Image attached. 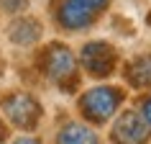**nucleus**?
<instances>
[{
    "label": "nucleus",
    "mask_w": 151,
    "mask_h": 144,
    "mask_svg": "<svg viewBox=\"0 0 151 144\" xmlns=\"http://www.w3.org/2000/svg\"><path fill=\"white\" fill-rule=\"evenodd\" d=\"M126 100V93L120 88L105 85V88H92L80 98V111L90 124H105L113 113Z\"/></svg>",
    "instance_id": "1"
},
{
    "label": "nucleus",
    "mask_w": 151,
    "mask_h": 144,
    "mask_svg": "<svg viewBox=\"0 0 151 144\" xmlns=\"http://www.w3.org/2000/svg\"><path fill=\"white\" fill-rule=\"evenodd\" d=\"M41 70L46 72V77L59 82L62 90H74L77 88V62L67 47L51 44L41 57Z\"/></svg>",
    "instance_id": "2"
},
{
    "label": "nucleus",
    "mask_w": 151,
    "mask_h": 144,
    "mask_svg": "<svg viewBox=\"0 0 151 144\" xmlns=\"http://www.w3.org/2000/svg\"><path fill=\"white\" fill-rule=\"evenodd\" d=\"M3 113L8 116V121L13 126L23 129V131H33L39 126L44 108L31 93H13L3 100Z\"/></svg>",
    "instance_id": "3"
},
{
    "label": "nucleus",
    "mask_w": 151,
    "mask_h": 144,
    "mask_svg": "<svg viewBox=\"0 0 151 144\" xmlns=\"http://www.w3.org/2000/svg\"><path fill=\"white\" fill-rule=\"evenodd\" d=\"M82 67L87 75L92 77H108L113 75L115 70V62H118V54H115V49L110 44H105V41H90L82 47Z\"/></svg>",
    "instance_id": "4"
},
{
    "label": "nucleus",
    "mask_w": 151,
    "mask_h": 144,
    "mask_svg": "<svg viewBox=\"0 0 151 144\" xmlns=\"http://www.w3.org/2000/svg\"><path fill=\"white\" fill-rule=\"evenodd\" d=\"M110 139L113 144H146L149 142V126L143 124V119L136 111H126L113 124Z\"/></svg>",
    "instance_id": "5"
},
{
    "label": "nucleus",
    "mask_w": 151,
    "mask_h": 144,
    "mask_svg": "<svg viewBox=\"0 0 151 144\" xmlns=\"http://www.w3.org/2000/svg\"><path fill=\"white\" fill-rule=\"evenodd\" d=\"M56 23L62 26L64 31H85L90 26L95 23V13L85 5H80L77 0H64L59 3V8H56Z\"/></svg>",
    "instance_id": "6"
},
{
    "label": "nucleus",
    "mask_w": 151,
    "mask_h": 144,
    "mask_svg": "<svg viewBox=\"0 0 151 144\" xmlns=\"http://www.w3.org/2000/svg\"><path fill=\"white\" fill-rule=\"evenodd\" d=\"M56 144H100V139L90 126H85L80 121H69L59 129Z\"/></svg>",
    "instance_id": "7"
},
{
    "label": "nucleus",
    "mask_w": 151,
    "mask_h": 144,
    "mask_svg": "<svg viewBox=\"0 0 151 144\" xmlns=\"http://www.w3.org/2000/svg\"><path fill=\"white\" fill-rule=\"evenodd\" d=\"M10 39L16 44H21V47H31V44H36L41 39V26L33 18H23V21L10 26Z\"/></svg>",
    "instance_id": "8"
},
{
    "label": "nucleus",
    "mask_w": 151,
    "mask_h": 144,
    "mask_svg": "<svg viewBox=\"0 0 151 144\" xmlns=\"http://www.w3.org/2000/svg\"><path fill=\"white\" fill-rule=\"evenodd\" d=\"M126 80L133 85V88H149L151 85V62H146L143 57L133 59V62L126 64Z\"/></svg>",
    "instance_id": "9"
},
{
    "label": "nucleus",
    "mask_w": 151,
    "mask_h": 144,
    "mask_svg": "<svg viewBox=\"0 0 151 144\" xmlns=\"http://www.w3.org/2000/svg\"><path fill=\"white\" fill-rule=\"evenodd\" d=\"M138 105H141V113H138V116L143 119V124H146V126H151V98H149V95L141 98V100H138Z\"/></svg>",
    "instance_id": "10"
},
{
    "label": "nucleus",
    "mask_w": 151,
    "mask_h": 144,
    "mask_svg": "<svg viewBox=\"0 0 151 144\" xmlns=\"http://www.w3.org/2000/svg\"><path fill=\"white\" fill-rule=\"evenodd\" d=\"M77 3H80V5H85V8H90L92 13H97L100 8H105V5H108V0H77Z\"/></svg>",
    "instance_id": "11"
},
{
    "label": "nucleus",
    "mask_w": 151,
    "mask_h": 144,
    "mask_svg": "<svg viewBox=\"0 0 151 144\" xmlns=\"http://www.w3.org/2000/svg\"><path fill=\"white\" fill-rule=\"evenodd\" d=\"M10 144H41V142L33 139V136H21V139H16V142H10Z\"/></svg>",
    "instance_id": "12"
},
{
    "label": "nucleus",
    "mask_w": 151,
    "mask_h": 144,
    "mask_svg": "<svg viewBox=\"0 0 151 144\" xmlns=\"http://www.w3.org/2000/svg\"><path fill=\"white\" fill-rule=\"evenodd\" d=\"M3 136H5V126H3V121H0V142H3Z\"/></svg>",
    "instance_id": "13"
}]
</instances>
